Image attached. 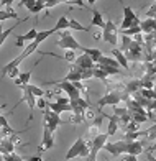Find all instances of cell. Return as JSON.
Here are the masks:
<instances>
[{
	"mask_svg": "<svg viewBox=\"0 0 156 161\" xmlns=\"http://www.w3.org/2000/svg\"><path fill=\"white\" fill-rule=\"evenodd\" d=\"M145 148H146V140H142V142H115V143H105L103 145V150H107L110 155L114 156H118L125 153V155H133V156H138L145 153Z\"/></svg>",
	"mask_w": 156,
	"mask_h": 161,
	"instance_id": "cell-1",
	"label": "cell"
},
{
	"mask_svg": "<svg viewBox=\"0 0 156 161\" xmlns=\"http://www.w3.org/2000/svg\"><path fill=\"white\" fill-rule=\"evenodd\" d=\"M128 99H130V96L123 91V87H122V89H114V91L107 92L105 96L99 100V107H103V105H118L122 100L127 102Z\"/></svg>",
	"mask_w": 156,
	"mask_h": 161,
	"instance_id": "cell-2",
	"label": "cell"
},
{
	"mask_svg": "<svg viewBox=\"0 0 156 161\" xmlns=\"http://www.w3.org/2000/svg\"><path fill=\"white\" fill-rule=\"evenodd\" d=\"M36 49H38V45H36L35 41H31V43H30V45H28V46H26V48L23 49V53H21V54H18V56L15 58L13 61H10L8 64H5V66H3V68H2V76H7V74H8V72H10L12 69L18 68V66H20V63L23 61V59H25L26 56L33 54V53H35Z\"/></svg>",
	"mask_w": 156,
	"mask_h": 161,
	"instance_id": "cell-3",
	"label": "cell"
},
{
	"mask_svg": "<svg viewBox=\"0 0 156 161\" xmlns=\"http://www.w3.org/2000/svg\"><path fill=\"white\" fill-rule=\"evenodd\" d=\"M77 156H89V143L84 136H79L66 153V159H72Z\"/></svg>",
	"mask_w": 156,
	"mask_h": 161,
	"instance_id": "cell-4",
	"label": "cell"
},
{
	"mask_svg": "<svg viewBox=\"0 0 156 161\" xmlns=\"http://www.w3.org/2000/svg\"><path fill=\"white\" fill-rule=\"evenodd\" d=\"M69 107H71V112H74V122H81L82 120V115L87 110L91 104L87 100H84L82 97H77V99H69Z\"/></svg>",
	"mask_w": 156,
	"mask_h": 161,
	"instance_id": "cell-5",
	"label": "cell"
},
{
	"mask_svg": "<svg viewBox=\"0 0 156 161\" xmlns=\"http://www.w3.org/2000/svg\"><path fill=\"white\" fill-rule=\"evenodd\" d=\"M102 38L107 43H110V45H118V28L112 20L105 21V26H103V31H102Z\"/></svg>",
	"mask_w": 156,
	"mask_h": 161,
	"instance_id": "cell-6",
	"label": "cell"
},
{
	"mask_svg": "<svg viewBox=\"0 0 156 161\" xmlns=\"http://www.w3.org/2000/svg\"><path fill=\"white\" fill-rule=\"evenodd\" d=\"M56 45H58L59 48L66 49V51H79V49H81V45H79L76 40H74V36L71 35V31H64V33L61 35V38L58 40Z\"/></svg>",
	"mask_w": 156,
	"mask_h": 161,
	"instance_id": "cell-7",
	"label": "cell"
},
{
	"mask_svg": "<svg viewBox=\"0 0 156 161\" xmlns=\"http://www.w3.org/2000/svg\"><path fill=\"white\" fill-rule=\"evenodd\" d=\"M123 21H122V25H120V31L123 30H127V28H131V26H138L140 25V18L136 17V13L133 12L130 7H123Z\"/></svg>",
	"mask_w": 156,
	"mask_h": 161,
	"instance_id": "cell-8",
	"label": "cell"
},
{
	"mask_svg": "<svg viewBox=\"0 0 156 161\" xmlns=\"http://www.w3.org/2000/svg\"><path fill=\"white\" fill-rule=\"evenodd\" d=\"M63 123H64V120H63L58 114L51 112L49 108H46V110H44V122H43V125L48 127L51 131H53V133L56 131V128H58L59 125H63Z\"/></svg>",
	"mask_w": 156,
	"mask_h": 161,
	"instance_id": "cell-9",
	"label": "cell"
},
{
	"mask_svg": "<svg viewBox=\"0 0 156 161\" xmlns=\"http://www.w3.org/2000/svg\"><path fill=\"white\" fill-rule=\"evenodd\" d=\"M48 84H56L59 89H63L66 94H68V99H77L81 97V91L74 87L72 82H63V80H54V82H48Z\"/></svg>",
	"mask_w": 156,
	"mask_h": 161,
	"instance_id": "cell-10",
	"label": "cell"
},
{
	"mask_svg": "<svg viewBox=\"0 0 156 161\" xmlns=\"http://www.w3.org/2000/svg\"><path fill=\"white\" fill-rule=\"evenodd\" d=\"M53 135H54L53 131H51L48 127L43 125V142H41V145H38V151L40 153L46 151V150H49V148L54 146V136Z\"/></svg>",
	"mask_w": 156,
	"mask_h": 161,
	"instance_id": "cell-11",
	"label": "cell"
},
{
	"mask_svg": "<svg viewBox=\"0 0 156 161\" xmlns=\"http://www.w3.org/2000/svg\"><path fill=\"white\" fill-rule=\"evenodd\" d=\"M20 89L23 91V97H21V102H26V104H28L30 112H31V114H30V120H31V119H33V110H35V107H36V97H33V94L26 89L25 84H21Z\"/></svg>",
	"mask_w": 156,
	"mask_h": 161,
	"instance_id": "cell-12",
	"label": "cell"
},
{
	"mask_svg": "<svg viewBox=\"0 0 156 161\" xmlns=\"http://www.w3.org/2000/svg\"><path fill=\"white\" fill-rule=\"evenodd\" d=\"M74 66L76 68H79V69H82V71H86V69H92L94 68V63H92V59L89 56H86V54H81V56H76V61H74Z\"/></svg>",
	"mask_w": 156,
	"mask_h": 161,
	"instance_id": "cell-13",
	"label": "cell"
},
{
	"mask_svg": "<svg viewBox=\"0 0 156 161\" xmlns=\"http://www.w3.org/2000/svg\"><path fill=\"white\" fill-rule=\"evenodd\" d=\"M13 150H15V145H13V140L10 136L0 140V155H12Z\"/></svg>",
	"mask_w": 156,
	"mask_h": 161,
	"instance_id": "cell-14",
	"label": "cell"
},
{
	"mask_svg": "<svg viewBox=\"0 0 156 161\" xmlns=\"http://www.w3.org/2000/svg\"><path fill=\"white\" fill-rule=\"evenodd\" d=\"M103 117H107V115H103ZM107 119H109V125H107V136H112V135H115L117 131H118V128H120V122H118V119H117L115 115H109Z\"/></svg>",
	"mask_w": 156,
	"mask_h": 161,
	"instance_id": "cell-15",
	"label": "cell"
},
{
	"mask_svg": "<svg viewBox=\"0 0 156 161\" xmlns=\"http://www.w3.org/2000/svg\"><path fill=\"white\" fill-rule=\"evenodd\" d=\"M81 53L82 54H86V56H89L92 59V63H97L100 58H102V51L100 49H95V48H86V46H81Z\"/></svg>",
	"mask_w": 156,
	"mask_h": 161,
	"instance_id": "cell-16",
	"label": "cell"
},
{
	"mask_svg": "<svg viewBox=\"0 0 156 161\" xmlns=\"http://www.w3.org/2000/svg\"><path fill=\"white\" fill-rule=\"evenodd\" d=\"M140 30H142L143 35H148V33H154V28H156V21L153 18H145L143 21H140Z\"/></svg>",
	"mask_w": 156,
	"mask_h": 161,
	"instance_id": "cell-17",
	"label": "cell"
},
{
	"mask_svg": "<svg viewBox=\"0 0 156 161\" xmlns=\"http://www.w3.org/2000/svg\"><path fill=\"white\" fill-rule=\"evenodd\" d=\"M112 56H114V59L118 63V66H120V68H123V69H128V68H130V63L127 61V58H125L117 48L112 49Z\"/></svg>",
	"mask_w": 156,
	"mask_h": 161,
	"instance_id": "cell-18",
	"label": "cell"
},
{
	"mask_svg": "<svg viewBox=\"0 0 156 161\" xmlns=\"http://www.w3.org/2000/svg\"><path fill=\"white\" fill-rule=\"evenodd\" d=\"M142 87H140V79H131V80H128L127 84L123 86V91L128 94V96H131V94H135V92H138Z\"/></svg>",
	"mask_w": 156,
	"mask_h": 161,
	"instance_id": "cell-19",
	"label": "cell"
},
{
	"mask_svg": "<svg viewBox=\"0 0 156 161\" xmlns=\"http://www.w3.org/2000/svg\"><path fill=\"white\" fill-rule=\"evenodd\" d=\"M46 108H49L51 112L54 114H63V112H71V107L69 105H61V104H56V102H49V104H46Z\"/></svg>",
	"mask_w": 156,
	"mask_h": 161,
	"instance_id": "cell-20",
	"label": "cell"
},
{
	"mask_svg": "<svg viewBox=\"0 0 156 161\" xmlns=\"http://www.w3.org/2000/svg\"><path fill=\"white\" fill-rule=\"evenodd\" d=\"M68 28H69V20H68V17H59L58 23L51 28V30H53V33H58V31H61V30H68Z\"/></svg>",
	"mask_w": 156,
	"mask_h": 161,
	"instance_id": "cell-21",
	"label": "cell"
},
{
	"mask_svg": "<svg viewBox=\"0 0 156 161\" xmlns=\"http://www.w3.org/2000/svg\"><path fill=\"white\" fill-rule=\"evenodd\" d=\"M140 87H142V89H153L154 87V76L145 74L142 79H140Z\"/></svg>",
	"mask_w": 156,
	"mask_h": 161,
	"instance_id": "cell-22",
	"label": "cell"
},
{
	"mask_svg": "<svg viewBox=\"0 0 156 161\" xmlns=\"http://www.w3.org/2000/svg\"><path fill=\"white\" fill-rule=\"evenodd\" d=\"M97 64H100V66H109V68H115V69H120V66H118V63L114 59V58H107V56H103L102 54V58L97 61Z\"/></svg>",
	"mask_w": 156,
	"mask_h": 161,
	"instance_id": "cell-23",
	"label": "cell"
},
{
	"mask_svg": "<svg viewBox=\"0 0 156 161\" xmlns=\"http://www.w3.org/2000/svg\"><path fill=\"white\" fill-rule=\"evenodd\" d=\"M92 26H99V28H102V30H103V26H105V20H103V17L97 10L92 12Z\"/></svg>",
	"mask_w": 156,
	"mask_h": 161,
	"instance_id": "cell-24",
	"label": "cell"
},
{
	"mask_svg": "<svg viewBox=\"0 0 156 161\" xmlns=\"http://www.w3.org/2000/svg\"><path fill=\"white\" fill-rule=\"evenodd\" d=\"M25 86H26V89L33 94V97H40V99H41V97L44 96V91L41 89V87L35 86V84H25Z\"/></svg>",
	"mask_w": 156,
	"mask_h": 161,
	"instance_id": "cell-25",
	"label": "cell"
},
{
	"mask_svg": "<svg viewBox=\"0 0 156 161\" xmlns=\"http://www.w3.org/2000/svg\"><path fill=\"white\" fill-rule=\"evenodd\" d=\"M99 71H102L105 76H115V74H120V69H115V68H109V66H100V64H97L95 66Z\"/></svg>",
	"mask_w": 156,
	"mask_h": 161,
	"instance_id": "cell-26",
	"label": "cell"
},
{
	"mask_svg": "<svg viewBox=\"0 0 156 161\" xmlns=\"http://www.w3.org/2000/svg\"><path fill=\"white\" fill-rule=\"evenodd\" d=\"M51 35H54L53 30H44V31H38V35H36V38H35V43L36 45H40L41 41H44L46 38H49Z\"/></svg>",
	"mask_w": 156,
	"mask_h": 161,
	"instance_id": "cell-27",
	"label": "cell"
},
{
	"mask_svg": "<svg viewBox=\"0 0 156 161\" xmlns=\"http://www.w3.org/2000/svg\"><path fill=\"white\" fill-rule=\"evenodd\" d=\"M36 35H38V30H36V28H31L26 35H21V41H23V43H26V41L31 43V41H35Z\"/></svg>",
	"mask_w": 156,
	"mask_h": 161,
	"instance_id": "cell-28",
	"label": "cell"
},
{
	"mask_svg": "<svg viewBox=\"0 0 156 161\" xmlns=\"http://www.w3.org/2000/svg\"><path fill=\"white\" fill-rule=\"evenodd\" d=\"M138 94H140L142 97L148 99V100H154V99H156V92H154V89H140Z\"/></svg>",
	"mask_w": 156,
	"mask_h": 161,
	"instance_id": "cell-29",
	"label": "cell"
},
{
	"mask_svg": "<svg viewBox=\"0 0 156 161\" xmlns=\"http://www.w3.org/2000/svg\"><path fill=\"white\" fill-rule=\"evenodd\" d=\"M15 26H17V25H15ZM15 26H10V28H7V30H2V28H0V46H2L5 43V40L12 35V31L15 30Z\"/></svg>",
	"mask_w": 156,
	"mask_h": 161,
	"instance_id": "cell-30",
	"label": "cell"
},
{
	"mask_svg": "<svg viewBox=\"0 0 156 161\" xmlns=\"http://www.w3.org/2000/svg\"><path fill=\"white\" fill-rule=\"evenodd\" d=\"M69 28H72V30H77V31H89L87 26H82L77 20H74V18L69 20Z\"/></svg>",
	"mask_w": 156,
	"mask_h": 161,
	"instance_id": "cell-31",
	"label": "cell"
},
{
	"mask_svg": "<svg viewBox=\"0 0 156 161\" xmlns=\"http://www.w3.org/2000/svg\"><path fill=\"white\" fill-rule=\"evenodd\" d=\"M7 18H17V13H15L12 8L8 10H0V21H3Z\"/></svg>",
	"mask_w": 156,
	"mask_h": 161,
	"instance_id": "cell-32",
	"label": "cell"
},
{
	"mask_svg": "<svg viewBox=\"0 0 156 161\" xmlns=\"http://www.w3.org/2000/svg\"><path fill=\"white\" fill-rule=\"evenodd\" d=\"M41 10H44V0H36L35 5L30 8V12H31V13H40Z\"/></svg>",
	"mask_w": 156,
	"mask_h": 161,
	"instance_id": "cell-33",
	"label": "cell"
},
{
	"mask_svg": "<svg viewBox=\"0 0 156 161\" xmlns=\"http://www.w3.org/2000/svg\"><path fill=\"white\" fill-rule=\"evenodd\" d=\"M130 119H131V122H135V123H143V122H146L148 120V117L146 115H140V114H130Z\"/></svg>",
	"mask_w": 156,
	"mask_h": 161,
	"instance_id": "cell-34",
	"label": "cell"
},
{
	"mask_svg": "<svg viewBox=\"0 0 156 161\" xmlns=\"http://www.w3.org/2000/svg\"><path fill=\"white\" fill-rule=\"evenodd\" d=\"M143 68H145V74H148V76H154V61L143 63Z\"/></svg>",
	"mask_w": 156,
	"mask_h": 161,
	"instance_id": "cell-35",
	"label": "cell"
},
{
	"mask_svg": "<svg viewBox=\"0 0 156 161\" xmlns=\"http://www.w3.org/2000/svg\"><path fill=\"white\" fill-rule=\"evenodd\" d=\"M18 79H20V82H21V84H30V79H31V72H30V71L20 72Z\"/></svg>",
	"mask_w": 156,
	"mask_h": 161,
	"instance_id": "cell-36",
	"label": "cell"
},
{
	"mask_svg": "<svg viewBox=\"0 0 156 161\" xmlns=\"http://www.w3.org/2000/svg\"><path fill=\"white\" fill-rule=\"evenodd\" d=\"M59 3H64V0H44V8H53Z\"/></svg>",
	"mask_w": 156,
	"mask_h": 161,
	"instance_id": "cell-37",
	"label": "cell"
},
{
	"mask_svg": "<svg viewBox=\"0 0 156 161\" xmlns=\"http://www.w3.org/2000/svg\"><path fill=\"white\" fill-rule=\"evenodd\" d=\"M63 59L69 61V63H74V61H76V54H74V51H66L64 56H63Z\"/></svg>",
	"mask_w": 156,
	"mask_h": 161,
	"instance_id": "cell-38",
	"label": "cell"
},
{
	"mask_svg": "<svg viewBox=\"0 0 156 161\" xmlns=\"http://www.w3.org/2000/svg\"><path fill=\"white\" fill-rule=\"evenodd\" d=\"M154 13H156V5L153 3L150 7V10H148V13H146V18H153L154 20Z\"/></svg>",
	"mask_w": 156,
	"mask_h": 161,
	"instance_id": "cell-39",
	"label": "cell"
},
{
	"mask_svg": "<svg viewBox=\"0 0 156 161\" xmlns=\"http://www.w3.org/2000/svg\"><path fill=\"white\" fill-rule=\"evenodd\" d=\"M7 76L12 77V79H17V77L20 76V69H18V68H15V69H12V71L8 72V74H7Z\"/></svg>",
	"mask_w": 156,
	"mask_h": 161,
	"instance_id": "cell-40",
	"label": "cell"
},
{
	"mask_svg": "<svg viewBox=\"0 0 156 161\" xmlns=\"http://www.w3.org/2000/svg\"><path fill=\"white\" fill-rule=\"evenodd\" d=\"M35 2H36V0H23V2H20V5H23V7H26V8L30 10V8H31V7L35 5Z\"/></svg>",
	"mask_w": 156,
	"mask_h": 161,
	"instance_id": "cell-41",
	"label": "cell"
},
{
	"mask_svg": "<svg viewBox=\"0 0 156 161\" xmlns=\"http://www.w3.org/2000/svg\"><path fill=\"white\" fill-rule=\"evenodd\" d=\"M56 104H61V105H69V99H68V97H58V99H56Z\"/></svg>",
	"mask_w": 156,
	"mask_h": 161,
	"instance_id": "cell-42",
	"label": "cell"
},
{
	"mask_svg": "<svg viewBox=\"0 0 156 161\" xmlns=\"http://www.w3.org/2000/svg\"><path fill=\"white\" fill-rule=\"evenodd\" d=\"M36 105H38L40 108H46V102H44V99L41 97V99H38V100H36Z\"/></svg>",
	"mask_w": 156,
	"mask_h": 161,
	"instance_id": "cell-43",
	"label": "cell"
},
{
	"mask_svg": "<svg viewBox=\"0 0 156 161\" xmlns=\"http://www.w3.org/2000/svg\"><path fill=\"white\" fill-rule=\"evenodd\" d=\"M2 3L7 7V10H8V8H10V5H12V3H15V2H13V0H5V2H2Z\"/></svg>",
	"mask_w": 156,
	"mask_h": 161,
	"instance_id": "cell-44",
	"label": "cell"
},
{
	"mask_svg": "<svg viewBox=\"0 0 156 161\" xmlns=\"http://www.w3.org/2000/svg\"><path fill=\"white\" fill-rule=\"evenodd\" d=\"M28 161H43L40 156H31V158H28Z\"/></svg>",
	"mask_w": 156,
	"mask_h": 161,
	"instance_id": "cell-45",
	"label": "cell"
}]
</instances>
